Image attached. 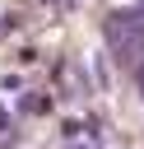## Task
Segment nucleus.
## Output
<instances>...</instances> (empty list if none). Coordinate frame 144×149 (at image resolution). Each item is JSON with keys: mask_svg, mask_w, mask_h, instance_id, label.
I'll use <instances>...</instances> for the list:
<instances>
[{"mask_svg": "<svg viewBox=\"0 0 144 149\" xmlns=\"http://www.w3.org/2000/svg\"><path fill=\"white\" fill-rule=\"evenodd\" d=\"M135 84H139V93H144V65H139V74H135Z\"/></svg>", "mask_w": 144, "mask_h": 149, "instance_id": "nucleus-1", "label": "nucleus"}]
</instances>
